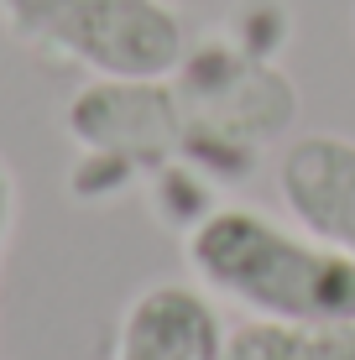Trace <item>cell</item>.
<instances>
[{"label":"cell","mask_w":355,"mask_h":360,"mask_svg":"<svg viewBox=\"0 0 355 360\" xmlns=\"http://www.w3.org/2000/svg\"><path fill=\"white\" fill-rule=\"evenodd\" d=\"M277 193L292 225L329 240L355 262V141L335 131H314L283 152Z\"/></svg>","instance_id":"obj_3"},{"label":"cell","mask_w":355,"mask_h":360,"mask_svg":"<svg viewBox=\"0 0 355 360\" xmlns=\"http://www.w3.org/2000/svg\"><path fill=\"white\" fill-rule=\"evenodd\" d=\"M188 266L209 297L246 308L251 319L355 324V262L262 209H209L188 230Z\"/></svg>","instance_id":"obj_1"},{"label":"cell","mask_w":355,"mask_h":360,"mask_svg":"<svg viewBox=\"0 0 355 360\" xmlns=\"http://www.w3.org/2000/svg\"><path fill=\"white\" fill-rule=\"evenodd\" d=\"M0 27L100 79H167L188 32L162 0H0Z\"/></svg>","instance_id":"obj_2"},{"label":"cell","mask_w":355,"mask_h":360,"mask_svg":"<svg viewBox=\"0 0 355 360\" xmlns=\"http://www.w3.org/2000/svg\"><path fill=\"white\" fill-rule=\"evenodd\" d=\"M230 329L199 282H152L126 303L115 360H225Z\"/></svg>","instance_id":"obj_4"},{"label":"cell","mask_w":355,"mask_h":360,"mask_svg":"<svg viewBox=\"0 0 355 360\" xmlns=\"http://www.w3.org/2000/svg\"><path fill=\"white\" fill-rule=\"evenodd\" d=\"M225 360H355V324L246 319L230 329Z\"/></svg>","instance_id":"obj_5"},{"label":"cell","mask_w":355,"mask_h":360,"mask_svg":"<svg viewBox=\"0 0 355 360\" xmlns=\"http://www.w3.org/2000/svg\"><path fill=\"white\" fill-rule=\"evenodd\" d=\"M11 230H16V178H11V167L0 162V256H6Z\"/></svg>","instance_id":"obj_6"}]
</instances>
